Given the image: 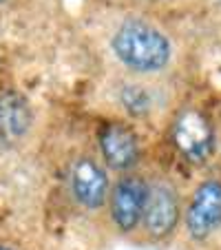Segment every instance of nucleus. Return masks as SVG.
Masks as SVG:
<instances>
[{
    "label": "nucleus",
    "instance_id": "10",
    "mask_svg": "<svg viewBox=\"0 0 221 250\" xmlns=\"http://www.w3.org/2000/svg\"><path fill=\"white\" fill-rule=\"evenodd\" d=\"M0 250H9V248H2V246H0Z\"/></svg>",
    "mask_w": 221,
    "mask_h": 250
},
{
    "label": "nucleus",
    "instance_id": "9",
    "mask_svg": "<svg viewBox=\"0 0 221 250\" xmlns=\"http://www.w3.org/2000/svg\"><path fill=\"white\" fill-rule=\"evenodd\" d=\"M120 104L135 118L141 115H148L155 109V95L146 84L140 82H131V84H124L120 89Z\"/></svg>",
    "mask_w": 221,
    "mask_h": 250
},
{
    "label": "nucleus",
    "instance_id": "1",
    "mask_svg": "<svg viewBox=\"0 0 221 250\" xmlns=\"http://www.w3.org/2000/svg\"><path fill=\"white\" fill-rule=\"evenodd\" d=\"M113 53L124 66L137 73L161 71L170 60V42L157 27L144 20H128L115 31Z\"/></svg>",
    "mask_w": 221,
    "mask_h": 250
},
{
    "label": "nucleus",
    "instance_id": "2",
    "mask_svg": "<svg viewBox=\"0 0 221 250\" xmlns=\"http://www.w3.org/2000/svg\"><path fill=\"white\" fill-rule=\"evenodd\" d=\"M181 217L179 193L166 180H153L146 184V199L141 208L140 226L153 241H164L175 232Z\"/></svg>",
    "mask_w": 221,
    "mask_h": 250
},
{
    "label": "nucleus",
    "instance_id": "11",
    "mask_svg": "<svg viewBox=\"0 0 221 250\" xmlns=\"http://www.w3.org/2000/svg\"><path fill=\"white\" fill-rule=\"evenodd\" d=\"M0 2H5V0H0Z\"/></svg>",
    "mask_w": 221,
    "mask_h": 250
},
{
    "label": "nucleus",
    "instance_id": "3",
    "mask_svg": "<svg viewBox=\"0 0 221 250\" xmlns=\"http://www.w3.org/2000/svg\"><path fill=\"white\" fill-rule=\"evenodd\" d=\"M173 144L190 164H203L215 151V128L197 109H186L173 124Z\"/></svg>",
    "mask_w": 221,
    "mask_h": 250
},
{
    "label": "nucleus",
    "instance_id": "6",
    "mask_svg": "<svg viewBox=\"0 0 221 250\" xmlns=\"http://www.w3.org/2000/svg\"><path fill=\"white\" fill-rule=\"evenodd\" d=\"M108 175L102 164L89 155L78 157L69 168V190L78 206L84 210H100L108 197Z\"/></svg>",
    "mask_w": 221,
    "mask_h": 250
},
{
    "label": "nucleus",
    "instance_id": "5",
    "mask_svg": "<svg viewBox=\"0 0 221 250\" xmlns=\"http://www.w3.org/2000/svg\"><path fill=\"white\" fill-rule=\"evenodd\" d=\"M183 224L190 239L203 241L221 226V182L208 180L195 188L190 197L186 212H183Z\"/></svg>",
    "mask_w": 221,
    "mask_h": 250
},
{
    "label": "nucleus",
    "instance_id": "8",
    "mask_svg": "<svg viewBox=\"0 0 221 250\" xmlns=\"http://www.w3.org/2000/svg\"><path fill=\"white\" fill-rule=\"evenodd\" d=\"M33 124L31 104L18 91L0 93V146H16Z\"/></svg>",
    "mask_w": 221,
    "mask_h": 250
},
{
    "label": "nucleus",
    "instance_id": "4",
    "mask_svg": "<svg viewBox=\"0 0 221 250\" xmlns=\"http://www.w3.org/2000/svg\"><path fill=\"white\" fill-rule=\"evenodd\" d=\"M146 184L148 182L140 175H122L108 188V215L122 235H128L135 228H140L141 208L146 199Z\"/></svg>",
    "mask_w": 221,
    "mask_h": 250
},
{
    "label": "nucleus",
    "instance_id": "7",
    "mask_svg": "<svg viewBox=\"0 0 221 250\" xmlns=\"http://www.w3.org/2000/svg\"><path fill=\"white\" fill-rule=\"evenodd\" d=\"M100 151L108 168L128 173L140 162L141 148L135 131L126 124H108L100 133Z\"/></svg>",
    "mask_w": 221,
    "mask_h": 250
}]
</instances>
